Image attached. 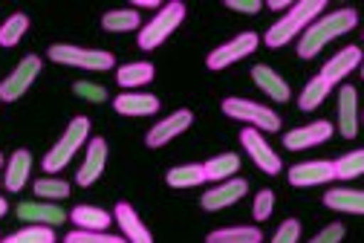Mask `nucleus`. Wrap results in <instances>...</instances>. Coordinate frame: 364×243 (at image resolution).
I'll use <instances>...</instances> for the list:
<instances>
[{
	"mask_svg": "<svg viewBox=\"0 0 364 243\" xmlns=\"http://www.w3.org/2000/svg\"><path fill=\"white\" fill-rule=\"evenodd\" d=\"M29 32V15L26 12H15L4 21V26H0V46H18L21 38Z\"/></svg>",
	"mask_w": 364,
	"mask_h": 243,
	"instance_id": "32",
	"label": "nucleus"
},
{
	"mask_svg": "<svg viewBox=\"0 0 364 243\" xmlns=\"http://www.w3.org/2000/svg\"><path fill=\"white\" fill-rule=\"evenodd\" d=\"M87 142H90V119H87V116H75V119L67 125V130L58 136V142L53 145L47 154H43V160H41L43 174H58V171H64V168L73 162V157L84 148Z\"/></svg>",
	"mask_w": 364,
	"mask_h": 243,
	"instance_id": "2",
	"label": "nucleus"
},
{
	"mask_svg": "<svg viewBox=\"0 0 364 243\" xmlns=\"http://www.w3.org/2000/svg\"><path fill=\"white\" fill-rule=\"evenodd\" d=\"M344 240V226L341 223H330L327 229H321L315 237H309L306 243H341Z\"/></svg>",
	"mask_w": 364,
	"mask_h": 243,
	"instance_id": "39",
	"label": "nucleus"
},
{
	"mask_svg": "<svg viewBox=\"0 0 364 243\" xmlns=\"http://www.w3.org/2000/svg\"><path fill=\"white\" fill-rule=\"evenodd\" d=\"M338 133L344 139L358 136V90L353 84H341L338 90Z\"/></svg>",
	"mask_w": 364,
	"mask_h": 243,
	"instance_id": "17",
	"label": "nucleus"
},
{
	"mask_svg": "<svg viewBox=\"0 0 364 243\" xmlns=\"http://www.w3.org/2000/svg\"><path fill=\"white\" fill-rule=\"evenodd\" d=\"M133 9H154V12H159L162 4H159V0H136Z\"/></svg>",
	"mask_w": 364,
	"mask_h": 243,
	"instance_id": "41",
	"label": "nucleus"
},
{
	"mask_svg": "<svg viewBox=\"0 0 364 243\" xmlns=\"http://www.w3.org/2000/svg\"><path fill=\"white\" fill-rule=\"evenodd\" d=\"M29 171H32V154L26 148H18L9 160H6V174H4V188L9 194H18L26 188L29 182Z\"/></svg>",
	"mask_w": 364,
	"mask_h": 243,
	"instance_id": "20",
	"label": "nucleus"
},
{
	"mask_svg": "<svg viewBox=\"0 0 364 243\" xmlns=\"http://www.w3.org/2000/svg\"><path fill=\"white\" fill-rule=\"evenodd\" d=\"M225 9L243 12V15H257L263 9V4H260V0H225Z\"/></svg>",
	"mask_w": 364,
	"mask_h": 243,
	"instance_id": "40",
	"label": "nucleus"
},
{
	"mask_svg": "<svg viewBox=\"0 0 364 243\" xmlns=\"http://www.w3.org/2000/svg\"><path fill=\"white\" fill-rule=\"evenodd\" d=\"M113 223L119 226V232H122V237H124L127 243H154L151 229L142 223V217L136 214V209H133L130 203H116V209H113Z\"/></svg>",
	"mask_w": 364,
	"mask_h": 243,
	"instance_id": "14",
	"label": "nucleus"
},
{
	"mask_svg": "<svg viewBox=\"0 0 364 243\" xmlns=\"http://www.w3.org/2000/svg\"><path fill=\"white\" fill-rule=\"evenodd\" d=\"M0 243H55V232L53 226H38V223H26L23 229L6 234Z\"/></svg>",
	"mask_w": 364,
	"mask_h": 243,
	"instance_id": "33",
	"label": "nucleus"
},
{
	"mask_svg": "<svg viewBox=\"0 0 364 243\" xmlns=\"http://www.w3.org/2000/svg\"><path fill=\"white\" fill-rule=\"evenodd\" d=\"M191 125H194V110L179 108V110H173L171 116L159 119L154 128H148L145 145H148V148H154V151H156V148H165L168 142H173L176 136H182Z\"/></svg>",
	"mask_w": 364,
	"mask_h": 243,
	"instance_id": "9",
	"label": "nucleus"
},
{
	"mask_svg": "<svg viewBox=\"0 0 364 243\" xmlns=\"http://www.w3.org/2000/svg\"><path fill=\"white\" fill-rule=\"evenodd\" d=\"M301 38V29L284 15L281 21H275L269 29H266V35H263V43L266 46H272V50H278V46H287V43H292V41H298Z\"/></svg>",
	"mask_w": 364,
	"mask_h": 243,
	"instance_id": "30",
	"label": "nucleus"
},
{
	"mask_svg": "<svg viewBox=\"0 0 364 243\" xmlns=\"http://www.w3.org/2000/svg\"><path fill=\"white\" fill-rule=\"evenodd\" d=\"M252 81L269 95V99L272 102H289L292 99V90H289V84L275 73V70H272V67H266V64H255L252 67Z\"/></svg>",
	"mask_w": 364,
	"mask_h": 243,
	"instance_id": "19",
	"label": "nucleus"
},
{
	"mask_svg": "<svg viewBox=\"0 0 364 243\" xmlns=\"http://www.w3.org/2000/svg\"><path fill=\"white\" fill-rule=\"evenodd\" d=\"M240 145L246 148V154L252 157V162H255L263 174H269V177L281 174L284 162H281L278 151H272V145L263 139V133H260L257 128H243V130H240Z\"/></svg>",
	"mask_w": 364,
	"mask_h": 243,
	"instance_id": "8",
	"label": "nucleus"
},
{
	"mask_svg": "<svg viewBox=\"0 0 364 243\" xmlns=\"http://www.w3.org/2000/svg\"><path fill=\"white\" fill-rule=\"evenodd\" d=\"M361 119H364V116H361Z\"/></svg>",
	"mask_w": 364,
	"mask_h": 243,
	"instance_id": "48",
	"label": "nucleus"
},
{
	"mask_svg": "<svg viewBox=\"0 0 364 243\" xmlns=\"http://www.w3.org/2000/svg\"><path fill=\"white\" fill-rule=\"evenodd\" d=\"M70 220H73V226L81 229V232H107V229L113 226V212H105V209H99V206L81 203V206H75V209L70 212Z\"/></svg>",
	"mask_w": 364,
	"mask_h": 243,
	"instance_id": "22",
	"label": "nucleus"
},
{
	"mask_svg": "<svg viewBox=\"0 0 364 243\" xmlns=\"http://www.w3.org/2000/svg\"><path fill=\"white\" fill-rule=\"evenodd\" d=\"M0 185H4V182H0Z\"/></svg>",
	"mask_w": 364,
	"mask_h": 243,
	"instance_id": "47",
	"label": "nucleus"
},
{
	"mask_svg": "<svg viewBox=\"0 0 364 243\" xmlns=\"http://www.w3.org/2000/svg\"><path fill=\"white\" fill-rule=\"evenodd\" d=\"M223 113L235 119V122H246L249 128H257V130H266V133H275L281 130V116L266 108V105H257L252 99H237V95H229V99H223Z\"/></svg>",
	"mask_w": 364,
	"mask_h": 243,
	"instance_id": "5",
	"label": "nucleus"
},
{
	"mask_svg": "<svg viewBox=\"0 0 364 243\" xmlns=\"http://www.w3.org/2000/svg\"><path fill=\"white\" fill-rule=\"evenodd\" d=\"M6 212H9V203H6V197H0V220H4Z\"/></svg>",
	"mask_w": 364,
	"mask_h": 243,
	"instance_id": "43",
	"label": "nucleus"
},
{
	"mask_svg": "<svg viewBox=\"0 0 364 243\" xmlns=\"http://www.w3.org/2000/svg\"><path fill=\"white\" fill-rule=\"evenodd\" d=\"M358 70H361V78H364V64H361V67H358Z\"/></svg>",
	"mask_w": 364,
	"mask_h": 243,
	"instance_id": "45",
	"label": "nucleus"
},
{
	"mask_svg": "<svg viewBox=\"0 0 364 243\" xmlns=\"http://www.w3.org/2000/svg\"><path fill=\"white\" fill-rule=\"evenodd\" d=\"M73 95L75 99H84V102H93V105L107 102V90L102 84H96V81H75L73 84Z\"/></svg>",
	"mask_w": 364,
	"mask_h": 243,
	"instance_id": "36",
	"label": "nucleus"
},
{
	"mask_svg": "<svg viewBox=\"0 0 364 243\" xmlns=\"http://www.w3.org/2000/svg\"><path fill=\"white\" fill-rule=\"evenodd\" d=\"M165 182H168L171 188H197V185H203V182H208V180H205L203 162H191V165H176V168H171V171L165 174Z\"/></svg>",
	"mask_w": 364,
	"mask_h": 243,
	"instance_id": "28",
	"label": "nucleus"
},
{
	"mask_svg": "<svg viewBox=\"0 0 364 243\" xmlns=\"http://www.w3.org/2000/svg\"><path fill=\"white\" fill-rule=\"evenodd\" d=\"M186 4L182 0H171V4H162V9L139 29V35H136V43H139L142 53H151L156 50V46H162L179 26L182 21H186Z\"/></svg>",
	"mask_w": 364,
	"mask_h": 243,
	"instance_id": "3",
	"label": "nucleus"
},
{
	"mask_svg": "<svg viewBox=\"0 0 364 243\" xmlns=\"http://www.w3.org/2000/svg\"><path fill=\"white\" fill-rule=\"evenodd\" d=\"M333 133H336V128L327 119H318V122H309L304 128L287 130L284 133V148L287 151H306V148H315V145L330 142Z\"/></svg>",
	"mask_w": 364,
	"mask_h": 243,
	"instance_id": "11",
	"label": "nucleus"
},
{
	"mask_svg": "<svg viewBox=\"0 0 364 243\" xmlns=\"http://www.w3.org/2000/svg\"><path fill=\"white\" fill-rule=\"evenodd\" d=\"M330 90H333V84H330L327 78H321V76H312V78L304 84L301 95H298V108H301L304 113L318 110V108L324 105L327 95H330Z\"/></svg>",
	"mask_w": 364,
	"mask_h": 243,
	"instance_id": "25",
	"label": "nucleus"
},
{
	"mask_svg": "<svg viewBox=\"0 0 364 243\" xmlns=\"http://www.w3.org/2000/svg\"><path fill=\"white\" fill-rule=\"evenodd\" d=\"M18 220L23 223H38V226H61L67 220V212L58 203H47V200H32V203H21L15 209Z\"/></svg>",
	"mask_w": 364,
	"mask_h": 243,
	"instance_id": "16",
	"label": "nucleus"
},
{
	"mask_svg": "<svg viewBox=\"0 0 364 243\" xmlns=\"http://www.w3.org/2000/svg\"><path fill=\"white\" fill-rule=\"evenodd\" d=\"M41 70H43V61L38 58V56H23L21 61H18V67L0 81V102H6V105H12V102H18L21 95H26V90L35 84V78L41 76Z\"/></svg>",
	"mask_w": 364,
	"mask_h": 243,
	"instance_id": "7",
	"label": "nucleus"
},
{
	"mask_svg": "<svg viewBox=\"0 0 364 243\" xmlns=\"http://www.w3.org/2000/svg\"><path fill=\"white\" fill-rule=\"evenodd\" d=\"M324 206L341 214L364 217V191L361 188H330L324 194Z\"/></svg>",
	"mask_w": 364,
	"mask_h": 243,
	"instance_id": "21",
	"label": "nucleus"
},
{
	"mask_svg": "<svg viewBox=\"0 0 364 243\" xmlns=\"http://www.w3.org/2000/svg\"><path fill=\"white\" fill-rule=\"evenodd\" d=\"M249 194V182L243 177H232L225 182H214L203 197H200V206L205 212H220V209H229L235 203H240L243 197Z\"/></svg>",
	"mask_w": 364,
	"mask_h": 243,
	"instance_id": "10",
	"label": "nucleus"
},
{
	"mask_svg": "<svg viewBox=\"0 0 364 243\" xmlns=\"http://www.w3.org/2000/svg\"><path fill=\"white\" fill-rule=\"evenodd\" d=\"M64 243H127L122 234H110V232H81V229H73L67 232Z\"/></svg>",
	"mask_w": 364,
	"mask_h": 243,
	"instance_id": "35",
	"label": "nucleus"
},
{
	"mask_svg": "<svg viewBox=\"0 0 364 243\" xmlns=\"http://www.w3.org/2000/svg\"><path fill=\"white\" fill-rule=\"evenodd\" d=\"M272 209H275V191L272 188H260L255 194V203H252V217L255 220H269Z\"/></svg>",
	"mask_w": 364,
	"mask_h": 243,
	"instance_id": "37",
	"label": "nucleus"
},
{
	"mask_svg": "<svg viewBox=\"0 0 364 243\" xmlns=\"http://www.w3.org/2000/svg\"><path fill=\"white\" fill-rule=\"evenodd\" d=\"M105 165H107V139L105 136H93L87 142V154H84V162H81V168L75 174V185L90 188L105 174Z\"/></svg>",
	"mask_w": 364,
	"mask_h": 243,
	"instance_id": "12",
	"label": "nucleus"
},
{
	"mask_svg": "<svg viewBox=\"0 0 364 243\" xmlns=\"http://www.w3.org/2000/svg\"><path fill=\"white\" fill-rule=\"evenodd\" d=\"M205 243H263V232L257 226H223L208 232Z\"/></svg>",
	"mask_w": 364,
	"mask_h": 243,
	"instance_id": "24",
	"label": "nucleus"
},
{
	"mask_svg": "<svg viewBox=\"0 0 364 243\" xmlns=\"http://www.w3.org/2000/svg\"><path fill=\"white\" fill-rule=\"evenodd\" d=\"M50 61L64 64V67H78V70H96V73H107L116 70V56L107 50H90V46H75V43H53Z\"/></svg>",
	"mask_w": 364,
	"mask_h": 243,
	"instance_id": "4",
	"label": "nucleus"
},
{
	"mask_svg": "<svg viewBox=\"0 0 364 243\" xmlns=\"http://www.w3.org/2000/svg\"><path fill=\"white\" fill-rule=\"evenodd\" d=\"M355 26H358V12L355 9H336V12L321 15L315 24H309L301 32V38H298V58H304V61L315 58L330 41L353 32Z\"/></svg>",
	"mask_w": 364,
	"mask_h": 243,
	"instance_id": "1",
	"label": "nucleus"
},
{
	"mask_svg": "<svg viewBox=\"0 0 364 243\" xmlns=\"http://www.w3.org/2000/svg\"><path fill=\"white\" fill-rule=\"evenodd\" d=\"M289 182L295 188H312V185H324V182H333L336 180V171H333V162L330 160H312V162H298L289 168Z\"/></svg>",
	"mask_w": 364,
	"mask_h": 243,
	"instance_id": "13",
	"label": "nucleus"
},
{
	"mask_svg": "<svg viewBox=\"0 0 364 243\" xmlns=\"http://www.w3.org/2000/svg\"><path fill=\"white\" fill-rule=\"evenodd\" d=\"M333 171H336V180H344V182L361 177V174H364V148L338 157V160L333 162Z\"/></svg>",
	"mask_w": 364,
	"mask_h": 243,
	"instance_id": "34",
	"label": "nucleus"
},
{
	"mask_svg": "<svg viewBox=\"0 0 364 243\" xmlns=\"http://www.w3.org/2000/svg\"><path fill=\"white\" fill-rule=\"evenodd\" d=\"M257 46H260V35L252 32V29H246V32L235 35L232 41L220 43L217 50H211L208 58H205V67H208L211 73H220V70H225V67H232V64L249 58L252 53H257Z\"/></svg>",
	"mask_w": 364,
	"mask_h": 243,
	"instance_id": "6",
	"label": "nucleus"
},
{
	"mask_svg": "<svg viewBox=\"0 0 364 243\" xmlns=\"http://www.w3.org/2000/svg\"><path fill=\"white\" fill-rule=\"evenodd\" d=\"M361 46H355V43H350V46H344V50H338L333 58H327V64L321 67V78H327L333 87L338 84V81H344L353 70H358L361 67Z\"/></svg>",
	"mask_w": 364,
	"mask_h": 243,
	"instance_id": "15",
	"label": "nucleus"
},
{
	"mask_svg": "<svg viewBox=\"0 0 364 243\" xmlns=\"http://www.w3.org/2000/svg\"><path fill=\"white\" fill-rule=\"evenodd\" d=\"M113 110L119 116H154L159 110V99L154 93H119L113 99Z\"/></svg>",
	"mask_w": 364,
	"mask_h": 243,
	"instance_id": "18",
	"label": "nucleus"
},
{
	"mask_svg": "<svg viewBox=\"0 0 364 243\" xmlns=\"http://www.w3.org/2000/svg\"><path fill=\"white\" fill-rule=\"evenodd\" d=\"M102 26L113 35H122V32H139L142 29V18L133 6H124V9H110L105 12L102 18Z\"/></svg>",
	"mask_w": 364,
	"mask_h": 243,
	"instance_id": "26",
	"label": "nucleus"
},
{
	"mask_svg": "<svg viewBox=\"0 0 364 243\" xmlns=\"http://www.w3.org/2000/svg\"><path fill=\"white\" fill-rule=\"evenodd\" d=\"M301 240V223L295 217L284 220L281 229L275 232V237H272V243H298Z\"/></svg>",
	"mask_w": 364,
	"mask_h": 243,
	"instance_id": "38",
	"label": "nucleus"
},
{
	"mask_svg": "<svg viewBox=\"0 0 364 243\" xmlns=\"http://www.w3.org/2000/svg\"><path fill=\"white\" fill-rule=\"evenodd\" d=\"M0 168H4V154H0Z\"/></svg>",
	"mask_w": 364,
	"mask_h": 243,
	"instance_id": "44",
	"label": "nucleus"
},
{
	"mask_svg": "<svg viewBox=\"0 0 364 243\" xmlns=\"http://www.w3.org/2000/svg\"><path fill=\"white\" fill-rule=\"evenodd\" d=\"M0 240H4V234H0Z\"/></svg>",
	"mask_w": 364,
	"mask_h": 243,
	"instance_id": "46",
	"label": "nucleus"
},
{
	"mask_svg": "<svg viewBox=\"0 0 364 243\" xmlns=\"http://www.w3.org/2000/svg\"><path fill=\"white\" fill-rule=\"evenodd\" d=\"M154 76H156V67L151 61H133V64L116 67V84L124 87V93H133L136 87L151 84Z\"/></svg>",
	"mask_w": 364,
	"mask_h": 243,
	"instance_id": "23",
	"label": "nucleus"
},
{
	"mask_svg": "<svg viewBox=\"0 0 364 243\" xmlns=\"http://www.w3.org/2000/svg\"><path fill=\"white\" fill-rule=\"evenodd\" d=\"M272 12H284V9H289L292 4H289V0H269V4H266Z\"/></svg>",
	"mask_w": 364,
	"mask_h": 243,
	"instance_id": "42",
	"label": "nucleus"
},
{
	"mask_svg": "<svg viewBox=\"0 0 364 243\" xmlns=\"http://www.w3.org/2000/svg\"><path fill=\"white\" fill-rule=\"evenodd\" d=\"M32 191H35L38 200L58 203V200L70 197V182L67 180H58V177H43V180H35L32 182Z\"/></svg>",
	"mask_w": 364,
	"mask_h": 243,
	"instance_id": "31",
	"label": "nucleus"
},
{
	"mask_svg": "<svg viewBox=\"0 0 364 243\" xmlns=\"http://www.w3.org/2000/svg\"><path fill=\"white\" fill-rule=\"evenodd\" d=\"M203 168H205L208 182H225L240 171V157L237 154H217L208 162H203Z\"/></svg>",
	"mask_w": 364,
	"mask_h": 243,
	"instance_id": "27",
	"label": "nucleus"
},
{
	"mask_svg": "<svg viewBox=\"0 0 364 243\" xmlns=\"http://www.w3.org/2000/svg\"><path fill=\"white\" fill-rule=\"evenodd\" d=\"M324 9H327L324 0H298V4H292V6H289L287 18H289L301 32H304L309 24H315L318 18L324 15Z\"/></svg>",
	"mask_w": 364,
	"mask_h": 243,
	"instance_id": "29",
	"label": "nucleus"
}]
</instances>
